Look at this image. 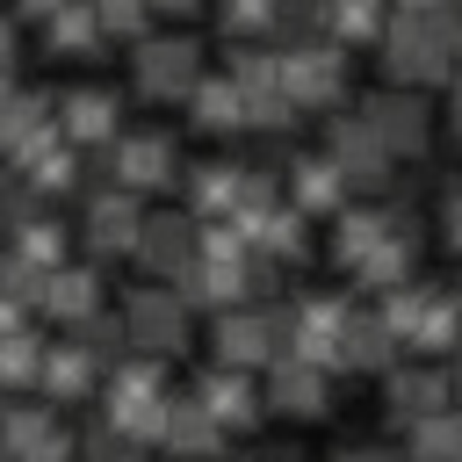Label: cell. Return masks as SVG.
I'll return each mask as SVG.
<instances>
[{
	"label": "cell",
	"mask_w": 462,
	"mask_h": 462,
	"mask_svg": "<svg viewBox=\"0 0 462 462\" xmlns=\"http://www.w3.org/2000/svg\"><path fill=\"white\" fill-rule=\"evenodd\" d=\"M426 231H440V245L462 260V173L440 188V202H433V217H426Z\"/></svg>",
	"instance_id": "obj_42"
},
{
	"label": "cell",
	"mask_w": 462,
	"mask_h": 462,
	"mask_svg": "<svg viewBox=\"0 0 462 462\" xmlns=\"http://www.w3.org/2000/svg\"><path fill=\"white\" fill-rule=\"evenodd\" d=\"M0 462H14V455H7V448H0Z\"/></svg>",
	"instance_id": "obj_55"
},
{
	"label": "cell",
	"mask_w": 462,
	"mask_h": 462,
	"mask_svg": "<svg viewBox=\"0 0 462 462\" xmlns=\"http://www.w3.org/2000/svg\"><path fill=\"white\" fill-rule=\"evenodd\" d=\"M224 79L238 87V94H274L282 87V43H260V36H245V43H224Z\"/></svg>",
	"instance_id": "obj_32"
},
{
	"label": "cell",
	"mask_w": 462,
	"mask_h": 462,
	"mask_svg": "<svg viewBox=\"0 0 462 462\" xmlns=\"http://www.w3.org/2000/svg\"><path fill=\"white\" fill-rule=\"evenodd\" d=\"M253 462H303V448H260Z\"/></svg>",
	"instance_id": "obj_52"
},
{
	"label": "cell",
	"mask_w": 462,
	"mask_h": 462,
	"mask_svg": "<svg viewBox=\"0 0 462 462\" xmlns=\"http://www.w3.org/2000/svg\"><path fill=\"white\" fill-rule=\"evenodd\" d=\"M173 195H180L188 217H231L238 195H245V159H188Z\"/></svg>",
	"instance_id": "obj_24"
},
{
	"label": "cell",
	"mask_w": 462,
	"mask_h": 462,
	"mask_svg": "<svg viewBox=\"0 0 462 462\" xmlns=\"http://www.w3.org/2000/svg\"><path fill=\"white\" fill-rule=\"evenodd\" d=\"M274 354H289V296H245L231 310H209V361L260 375Z\"/></svg>",
	"instance_id": "obj_4"
},
{
	"label": "cell",
	"mask_w": 462,
	"mask_h": 462,
	"mask_svg": "<svg viewBox=\"0 0 462 462\" xmlns=\"http://www.w3.org/2000/svg\"><path fill=\"white\" fill-rule=\"evenodd\" d=\"M195 318H209V310H231V303H245V260H188L173 282H166Z\"/></svg>",
	"instance_id": "obj_25"
},
{
	"label": "cell",
	"mask_w": 462,
	"mask_h": 462,
	"mask_svg": "<svg viewBox=\"0 0 462 462\" xmlns=\"http://www.w3.org/2000/svg\"><path fill=\"white\" fill-rule=\"evenodd\" d=\"M375 318L397 332V346L404 354H419V361H448L455 346H462V289H440V282H397V289H383L375 296Z\"/></svg>",
	"instance_id": "obj_2"
},
{
	"label": "cell",
	"mask_w": 462,
	"mask_h": 462,
	"mask_svg": "<svg viewBox=\"0 0 462 462\" xmlns=\"http://www.w3.org/2000/svg\"><path fill=\"white\" fill-rule=\"evenodd\" d=\"M354 296L346 289H318V296H289V354L339 375V325H346Z\"/></svg>",
	"instance_id": "obj_13"
},
{
	"label": "cell",
	"mask_w": 462,
	"mask_h": 462,
	"mask_svg": "<svg viewBox=\"0 0 462 462\" xmlns=\"http://www.w3.org/2000/svg\"><path fill=\"white\" fill-rule=\"evenodd\" d=\"M209 22L224 43H245V36H274V0H209Z\"/></svg>",
	"instance_id": "obj_36"
},
{
	"label": "cell",
	"mask_w": 462,
	"mask_h": 462,
	"mask_svg": "<svg viewBox=\"0 0 462 462\" xmlns=\"http://www.w3.org/2000/svg\"><path fill=\"white\" fill-rule=\"evenodd\" d=\"M36 43L51 65H101L108 58V36L94 22V0H65L51 22H36Z\"/></svg>",
	"instance_id": "obj_22"
},
{
	"label": "cell",
	"mask_w": 462,
	"mask_h": 462,
	"mask_svg": "<svg viewBox=\"0 0 462 462\" xmlns=\"http://www.w3.org/2000/svg\"><path fill=\"white\" fill-rule=\"evenodd\" d=\"M426 22H433V36H440V51H448V65L462 72V0H448V7H433Z\"/></svg>",
	"instance_id": "obj_44"
},
{
	"label": "cell",
	"mask_w": 462,
	"mask_h": 462,
	"mask_svg": "<svg viewBox=\"0 0 462 462\" xmlns=\"http://www.w3.org/2000/svg\"><path fill=\"white\" fill-rule=\"evenodd\" d=\"M346 87H354V51H339L332 36H296V43H282V94H289L303 116L346 108Z\"/></svg>",
	"instance_id": "obj_6"
},
{
	"label": "cell",
	"mask_w": 462,
	"mask_h": 462,
	"mask_svg": "<svg viewBox=\"0 0 462 462\" xmlns=\"http://www.w3.org/2000/svg\"><path fill=\"white\" fill-rule=\"evenodd\" d=\"M14 462H79V440H72V426L58 419V426H51V433H43L36 448H22Z\"/></svg>",
	"instance_id": "obj_43"
},
{
	"label": "cell",
	"mask_w": 462,
	"mask_h": 462,
	"mask_svg": "<svg viewBox=\"0 0 462 462\" xmlns=\"http://www.w3.org/2000/svg\"><path fill=\"white\" fill-rule=\"evenodd\" d=\"M440 94H448V101H440V130H448V144L462 152V72H448Z\"/></svg>",
	"instance_id": "obj_45"
},
{
	"label": "cell",
	"mask_w": 462,
	"mask_h": 462,
	"mask_svg": "<svg viewBox=\"0 0 462 462\" xmlns=\"http://www.w3.org/2000/svg\"><path fill=\"white\" fill-rule=\"evenodd\" d=\"M72 440H79V462H123V455H144V448H130V440H123V433H116L101 411H94V419H87Z\"/></svg>",
	"instance_id": "obj_39"
},
{
	"label": "cell",
	"mask_w": 462,
	"mask_h": 462,
	"mask_svg": "<svg viewBox=\"0 0 462 462\" xmlns=\"http://www.w3.org/2000/svg\"><path fill=\"white\" fill-rule=\"evenodd\" d=\"M130 51V101H144V108H180L188 101V87L202 79V65H209V51H202V36L195 29H180V22H159V29H144L137 43H123Z\"/></svg>",
	"instance_id": "obj_3"
},
{
	"label": "cell",
	"mask_w": 462,
	"mask_h": 462,
	"mask_svg": "<svg viewBox=\"0 0 462 462\" xmlns=\"http://www.w3.org/2000/svg\"><path fill=\"white\" fill-rule=\"evenodd\" d=\"M325 152H332V166L346 173V188H354V195H390V188H397V159L375 144V130L361 123V108H354V101L325 116Z\"/></svg>",
	"instance_id": "obj_11"
},
{
	"label": "cell",
	"mask_w": 462,
	"mask_h": 462,
	"mask_svg": "<svg viewBox=\"0 0 462 462\" xmlns=\"http://www.w3.org/2000/svg\"><path fill=\"white\" fill-rule=\"evenodd\" d=\"M390 22V0H325L318 7V36H332L339 51H368Z\"/></svg>",
	"instance_id": "obj_30"
},
{
	"label": "cell",
	"mask_w": 462,
	"mask_h": 462,
	"mask_svg": "<svg viewBox=\"0 0 462 462\" xmlns=\"http://www.w3.org/2000/svg\"><path fill=\"white\" fill-rule=\"evenodd\" d=\"M14 173H22V180H29V188H36L51 209H58L65 195H79V188H87V152H72L65 137H51V144H36V152H29Z\"/></svg>",
	"instance_id": "obj_28"
},
{
	"label": "cell",
	"mask_w": 462,
	"mask_h": 462,
	"mask_svg": "<svg viewBox=\"0 0 462 462\" xmlns=\"http://www.w3.org/2000/svg\"><path fill=\"white\" fill-rule=\"evenodd\" d=\"M101 303H108V267H94V260H58V267L43 274V289H36V318H51L58 332L79 325V318L101 310Z\"/></svg>",
	"instance_id": "obj_19"
},
{
	"label": "cell",
	"mask_w": 462,
	"mask_h": 462,
	"mask_svg": "<svg viewBox=\"0 0 462 462\" xmlns=\"http://www.w3.org/2000/svg\"><path fill=\"white\" fill-rule=\"evenodd\" d=\"M58 7H65V0H7V14H14V22H29V29H36V22H51Z\"/></svg>",
	"instance_id": "obj_50"
},
{
	"label": "cell",
	"mask_w": 462,
	"mask_h": 462,
	"mask_svg": "<svg viewBox=\"0 0 462 462\" xmlns=\"http://www.w3.org/2000/svg\"><path fill=\"white\" fill-rule=\"evenodd\" d=\"M368 51H375V72H383V87H419V94H440V87H448V72H455L426 14H397V7H390L383 36H375Z\"/></svg>",
	"instance_id": "obj_5"
},
{
	"label": "cell",
	"mask_w": 462,
	"mask_h": 462,
	"mask_svg": "<svg viewBox=\"0 0 462 462\" xmlns=\"http://www.w3.org/2000/svg\"><path fill=\"white\" fill-rule=\"evenodd\" d=\"M397 433H404V448H397L404 462H462V404H440Z\"/></svg>",
	"instance_id": "obj_31"
},
{
	"label": "cell",
	"mask_w": 462,
	"mask_h": 462,
	"mask_svg": "<svg viewBox=\"0 0 462 462\" xmlns=\"http://www.w3.org/2000/svg\"><path fill=\"white\" fill-rule=\"evenodd\" d=\"M58 419H65V411H51V404H43V397H29V390H22V397H0V448H7V455H22V448H36Z\"/></svg>",
	"instance_id": "obj_34"
},
{
	"label": "cell",
	"mask_w": 462,
	"mask_h": 462,
	"mask_svg": "<svg viewBox=\"0 0 462 462\" xmlns=\"http://www.w3.org/2000/svg\"><path fill=\"white\" fill-rule=\"evenodd\" d=\"M375 397H383V426H411V419L455 404V397H448V368H440V361H419V354H397V361L375 375Z\"/></svg>",
	"instance_id": "obj_16"
},
{
	"label": "cell",
	"mask_w": 462,
	"mask_h": 462,
	"mask_svg": "<svg viewBox=\"0 0 462 462\" xmlns=\"http://www.w3.org/2000/svg\"><path fill=\"white\" fill-rule=\"evenodd\" d=\"M36 361H43V332H0V397H22L36 383Z\"/></svg>",
	"instance_id": "obj_35"
},
{
	"label": "cell",
	"mask_w": 462,
	"mask_h": 462,
	"mask_svg": "<svg viewBox=\"0 0 462 462\" xmlns=\"http://www.w3.org/2000/svg\"><path fill=\"white\" fill-rule=\"evenodd\" d=\"M51 116H58V137L72 152H101L116 144V130L130 123V94L123 87H101V79H79L65 94H51Z\"/></svg>",
	"instance_id": "obj_10"
},
{
	"label": "cell",
	"mask_w": 462,
	"mask_h": 462,
	"mask_svg": "<svg viewBox=\"0 0 462 462\" xmlns=\"http://www.w3.org/2000/svg\"><path fill=\"white\" fill-rule=\"evenodd\" d=\"M375 202H383V195H375ZM411 274H419V245H411V238H390V224H383V238L346 267V282L368 289V296H383V289H397V282H411Z\"/></svg>",
	"instance_id": "obj_29"
},
{
	"label": "cell",
	"mask_w": 462,
	"mask_h": 462,
	"mask_svg": "<svg viewBox=\"0 0 462 462\" xmlns=\"http://www.w3.org/2000/svg\"><path fill=\"white\" fill-rule=\"evenodd\" d=\"M188 260H195V217L173 209V202H144V224H137L130 267H137L144 282H173Z\"/></svg>",
	"instance_id": "obj_15"
},
{
	"label": "cell",
	"mask_w": 462,
	"mask_h": 462,
	"mask_svg": "<svg viewBox=\"0 0 462 462\" xmlns=\"http://www.w3.org/2000/svg\"><path fill=\"white\" fill-rule=\"evenodd\" d=\"M65 339H72L79 354H94V361L108 368V361L123 354V318H116V303H101V310H87L79 325H65Z\"/></svg>",
	"instance_id": "obj_37"
},
{
	"label": "cell",
	"mask_w": 462,
	"mask_h": 462,
	"mask_svg": "<svg viewBox=\"0 0 462 462\" xmlns=\"http://www.w3.org/2000/svg\"><path fill=\"white\" fill-rule=\"evenodd\" d=\"M123 462H144V455H123Z\"/></svg>",
	"instance_id": "obj_56"
},
{
	"label": "cell",
	"mask_w": 462,
	"mask_h": 462,
	"mask_svg": "<svg viewBox=\"0 0 462 462\" xmlns=\"http://www.w3.org/2000/svg\"><path fill=\"white\" fill-rule=\"evenodd\" d=\"M43 274H51V267H36L29 253H14V245L0 238V289H7V296H22V303L36 310V289H43Z\"/></svg>",
	"instance_id": "obj_40"
},
{
	"label": "cell",
	"mask_w": 462,
	"mask_h": 462,
	"mask_svg": "<svg viewBox=\"0 0 462 462\" xmlns=\"http://www.w3.org/2000/svg\"><path fill=\"white\" fill-rule=\"evenodd\" d=\"M397 14H433V7H448V0H390Z\"/></svg>",
	"instance_id": "obj_53"
},
{
	"label": "cell",
	"mask_w": 462,
	"mask_h": 462,
	"mask_svg": "<svg viewBox=\"0 0 462 462\" xmlns=\"http://www.w3.org/2000/svg\"><path fill=\"white\" fill-rule=\"evenodd\" d=\"M180 116H188V130H202V137H217V144L245 137V94L224 79V65H202V79L188 87Z\"/></svg>",
	"instance_id": "obj_21"
},
{
	"label": "cell",
	"mask_w": 462,
	"mask_h": 462,
	"mask_svg": "<svg viewBox=\"0 0 462 462\" xmlns=\"http://www.w3.org/2000/svg\"><path fill=\"white\" fill-rule=\"evenodd\" d=\"M159 455H166V462H217V455H231V433H224L188 390H173V397H166V426H159Z\"/></svg>",
	"instance_id": "obj_20"
},
{
	"label": "cell",
	"mask_w": 462,
	"mask_h": 462,
	"mask_svg": "<svg viewBox=\"0 0 462 462\" xmlns=\"http://www.w3.org/2000/svg\"><path fill=\"white\" fill-rule=\"evenodd\" d=\"M188 397H195L231 440H245V433L267 426V397H260V375H253V368H224V361H209V368L195 375Z\"/></svg>",
	"instance_id": "obj_14"
},
{
	"label": "cell",
	"mask_w": 462,
	"mask_h": 462,
	"mask_svg": "<svg viewBox=\"0 0 462 462\" xmlns=\"http://www.w3.org/2000/svg\"><path fill=\"white\" fill-rule=\"evenodd\" d=\"M217 462H253V455H217Z\"/></svg>",
	"instance_id": "obj_54"
},
{
	"label": "cell",
	"mask_w": 462,
	"mask_h": 462,
	"mask_svg": "<svg viewBox=\"0 0 462 462\" xmlns=\"http://www.w3.org/2000/svg\"><path fill=\"white\" fill-rule=\"evenodd\" d=\"M29 325H36V310H29L22 296H7V289H0V332H29Z\"/></svg>",
	"instance_id": "obj_47"
},
{
	"label": "cell",
	"mask_w": 462,
	"mask_h": 462,
	"mask_svg": "<svg viewBox=\"0 0 462 462\" xmlns=\"http://www.w3.org/2000/svg\"><path fill=\"white\" fill-rule=\"evenodd\" d=\"M397 354H404V346H397V332L375 318V303H354L346 325H339V375H383Z\"/></svg>",
	"instance_id": "obj_26"
},
{
	"label": "cell",
	"mask_w": 462,
	"mask_h": 462,
	"mask_svg": "<svg viewBox=\"0 0 462 462\" xmlns=\"http://www.w3.org/2000/svg\"><path fill=\"white\" fill-rule=\"evenodd\" d=\"M354 108H361V123L375 130V144H383L397 166H419V159L433 152V137H440V108H433V94H419V87H375V94H361Z\"/></svg>",
	"instance_id": "obj_7"
},
{
	"label": "cell",
	"mask_w": 462,
	"mask_h": 462,
	"mask_svg": "<svg viewBox=\"0 0 462 462\" xmlns=\"http://www.w3.org/2000/svg\"><path fill=\"white\" fill-rule=\"evenodd\" d=\"M180 166H188V152H180V137H173L166 123H123L116 144L87 152V173H94V180H116V188H130V195H144V202L173 195V188H180Z\"/></svg>",
	"instance_id": "obj_1"
},
{
	"label": "cell",
	"mask_w": 462,
	"mask_h": 462,
	"mask_svg": "<svg viewBox=\"0 0 462 462\" xmlns=\"http://www.w3.org/2000/svg\"><path fill=\"white\" fill-rule=\"evenodd\" d=\"M152 14H159V22H180V29H188L195 14H209V0H152Z\"/></svg>",
	"instance_id": "obj_48"
},
{
	"label": "cell",
	"mask_w": 462,
	"mask_h": 462,
	"mask_svg": "<svg viewBox=\"0 0 462 462\" xmlns=\"http://www.w3.org/2000/svg\"><path fill=\"white\" fill-rule=\"evenodd\" d=\"M137 224H144V195H130V188H116V180H94V188H87V202H79L72 245H79L94 267H116V260H130Z\"/></svg>",
	"instance_id": "obj_9"
},
{
	"label": "cell",
	"mask_w": 462,
	"mask_h": 462,
	"mask_svg": "<svg viewBox=\"0 0 462 462\" xmlns=\"http://www.w3.org/2000/svg\"><path fill=\"white\" fill-rule=\"evenodd\" d=\"M375 238H383V202H375V195L339 202V209L325 217V260H332V274H346Z\"/></svg>",
	"instance_id": "obj_27"
},
{
	"label": "cell",
	"mask_w": 462,
	"mask_h": 462,
	"mask_svg": "<svg viewBox=\"0 0 462 462\" xmlns=\"http://www.w3.org/2000/svg\"><path fill=\"white\" fill-rule=\"evenodd\" d=\"M440 368H448V397H455V404H462V346H455V354H448V361H440Z\"/></svg>",
	"instance_id": "obj_51"
},
{
	"label": "cell",
	"mask_w": 462,
	"mask_h": 462,
	"mask_svg": "<svg viewBox=\"0 0 462 462\" xmlns=\"http://www.w3.org/2000/svg\"><path fill=\"white\" fill-rule=\"evenodd\" d=\"M325 462H404L397 448H383V440H346V448H332Z\"/></svg>",
	"instance_id": "obj_46"
},
{
	"label": "cell",
	"mask_w": 462,
	"mask_h": 462,
	"mask_svg": "<svg viewBox=\"0 0 462 462\" xmlns=\"http://www.w3.org/2000/svg\"><path fill=\"white\" fill-rule=\"evenodd\" d=\"M58 137V116H51V87H14L0 101V166H22L36 144Z\"/></svg>",
	"instance_id": "obj_23"
},
{
	"label": "cell",
	"mask_w": 462,
	"mask_h": 462,
	"mask_svg": "<svg viewBox=\"0 0 462 462\" xmlns=\"http://www.w3.org/2000/svg\"><path fill=\"white\" fill-rule=\"evenodd\" d=\"M14 65H22V22L0 14V72H14Z\"/></svg>",
	"instance_id": "obj_49"
},
{
	"label": "cell",
	"mask_w": 462,
	"mask_h": 462,
	"mask_svg": "<svg viewBox=\"0 0 462 462\" xmlns=\"http://www.w3.org/2000/svg\"><path fill=\"white\" fill-rule=\"evenodd\" d=\"M7 245H14V253H29L36 267H58V260H72V224L43 202L29 224H14V231H7Z\"/></svg>",
	"instance_id": "obj_33"
},
{
	"label": "cell",
	"mask_w": 462,
	"mask_h": 462,
	"mask_svg": "<svg viewBox=\"0 0 462 462\" xmlns=\"http://www.w3.org/2000/svg\"><path fill=\"white\" fill-rule=\"evenodd\" d=\"M116 318H123V346L137 354H159V361H180L195 346V310L166 289V282H137L116 296Z\"/></svg>",
	"instance_id": "obj_8"
},
{
	"label": "cell",
	"mask_w": 462,
	"mask_h": 462,
	"mask_svg": "<svg viewBox=\"0 0 462 462\" xmlns=\"http://www.w3.org/2000/svg\"><path fill=\"white\" fill-rule=\"evenodd\" d=\"M36 209H43V195H36V188H29L14 166H0V238H7L14 224H29Z\"/></svg>",
	"instance_id": "obj_41"
},
{
	"label": "cell",
	"mask_w": 462,
	"mask_h": 462,
	"mask_svg": "<svg viewBox=\"0 0 462 462\" xmlns=\"http://www.w3.org/2000/svg\"><path fill=\"white\" fill-rule=\"evenodd\" d=\"M332 383H339V375H325V368H310V361H296V354H274V361L260 368V397H267V419H289V426H318V419L332 411Z\"/></svg>",
	"instance_id": "obj_12"
},
{
	"label": "cell",
	"mask_w": 462,
	"mask_h": 462,
	"mask_svg": "<svg viewBox=\"0 0 462 462\" xmlns=\"http://www.w3.org/2000/svg\"><path fill=\"white\" fill-rule=\"evenodd\" d=\"M94 390H101V361H94V354H79L65 332H58V339H43V361H36L29 397H43L51 411H72V404H94Z\"/></svg>",
	"instance_id": "obj_18"
},
{
	"label": "cell",
	"mask_w": 462,
	"mask_h": 462,
	"mask_svg": "<svg viewBox=\"0 0 462 462\" xmlns=\"http://www.w3.org/2000/svg\"><path fill=\"white\" fill-rule=\"evenodd\" d=\"M282 202H296L310 224H325L339 202H354V188H346V173L332 166V152L310 144V152H289V159H282Z\"/></svg>",
	"instance_id": "obj_17"
},
{
	"label": "cell",
	"mask_w": 462,
	"mask_h": 462,
	"mask_svg": "<svg viewBox=\"0 0 462 462\" xmlns=\"http://www.w3.org/2000/svg\"><path fill=\"white\" fill-rule=\"evenodd\" d=\"M94 22H101V36H108V43H137L144 29H159L152 0H94Z\"/></svg>",
	"instance_id": "obj_38"
}]
</instances>
